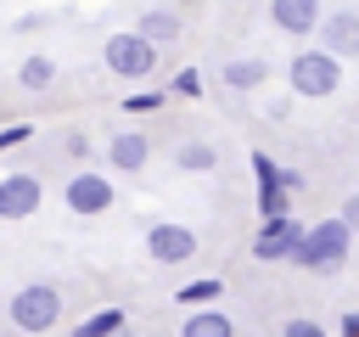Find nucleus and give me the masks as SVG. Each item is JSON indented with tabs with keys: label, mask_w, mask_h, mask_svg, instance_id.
Here are the masks:
<instances>
[{
	"label": "nucleus",
	"mask_w": 359,
	"mask_h": 337,
	"mask_svg": "<svg viewBox=\"0 0 359 337\" xmlns=\"http://www.w3.org/2000/svg\"><path fill=\"white\" fill-rule=\"evenodd\" d=\"M348 253H353V230L342 225V213H331V219H314V225L303 230L292 264L309 270V275H337V270L348 264Z\"/></svg>",
	"instance_id": "nucleus-1"
},
{
	"label": "nucleus",
	"mask_w": 359,
	"mask_h": 337,
	"mask_svg": "<svg viewBox=\"0 0 359 337\" xmlns=\"http://www.w3.org/2000/svg\"><path fill=\"white\" fill-rule=\"evenodd\" d=\"M292 213V191L286 185H258V219H286Z\"/></svg>",
	"instance_id": "nucleus-18"
},
{
	"label": "nucleus",
	"mask_w": 359,
	"mask_h": 337,
	"mask_svg": "<svg viewBox=\"0 0 359 337\" xmlns=\"http://www.w3.org/2000/svg\"><path fill=\"white\" fill-rule=\"evenodd\" d=\"M286 84H292V95H303V101H325V95H337V90H342V56H331V51L309 45V51H297V56H292Z\"/></svg>",
	"instance_id": "nucleus-2"
},
{
	"label": "nucleus",
	"mask_w": 359,
	"mask_h": 337,
	"mask_svg": "<svg viewBox=\"0 0 359 337\" xmlns=\"http://www.w3.org/2000/svg\"><path fill=\"white\" fill-rule=\"evenodd\" d=\"M151 45H174L180 34H185V22H180V11H140V22H135Z\"/></svg>",
	"instance_id": "nucleus-15"
},
{
	"label": "nucleus",
	"mask_w": 359,
	"mask_h": 337,
	"mask_svg": "<svg viewBox=\"0 0 359 337\" xmlns=\"http://www.w3.org/2000/svg\"><path fill=\"white\" fill-rule=\"evenodd\" d=\"M320 0H269V22H275V34H286V39H309V34H320Z\"/></svg>",
	"instance_id": "nucleus-9"
},
{
	"label": "nucleus",
	"mask_w": 359,
	"mask_h": 337,
	"mask_svg": "<svg viewBox=\"0 0 359 337\" xmlns=\"http://www.w3.org/2000/svg\"><path fill=\"white\" fill-rule=\"evenodd\" d=\"M39 202H45V185H39V174L34 168H11V174H0V219H34L39 213Z\"/></svg>",
	"instance_id": "nucleus-8"
},
{
	"label": "nucleus",
	"mask_w": 359,
	"mask_h": 337,
	"mask_svg": "<svg viewBox=\"0 0 359 337\" xmlns=\"http://www.w3.org/2000/svg\"><path fill=\"white\" fill-rule=\"evenodd\" d=\"M180 337H236V320L224 309H191L185 326H180Z\"/></svg>",
	"instance_id": "nucleus-12"
},
{
	"label": "nucleus",
	"mask_w": 359,
	"mask_h": 337,
	"mask_svg": "<svg viewBox=\"0 0 359 337\" xmlns=\"http://www.w3.org/2000/svg\"><path fill=\"white\" fill-rule=\"evenodd\" d=\"M337 213H342V225L359 236V191H353V197H342V208H337Z\"/></svg>",
	"instance_id": "nucleus-25"
},
{
	"label": "nucleus",
	"mask_w": 359,
	"mask_h": 337,
	"mask_svg": "<svg viewBox=\"0 0 359 337\" xmlns=\"http://www.w3.org/2000/svg\"><path fill=\"white\" fill-rule=\"evenodd\" d=\"M157 51H163V45H151L140 28H129V34H107L101 62H107L112 79H151V73H157Z\"/></svg>",
	"instance_id": "nucleus-4"
},
{
	"label": "nucleus",
	"mask_w": 359,
	"mask_h": 337,
	"mask_svg": "<svg viewBox=\"0 0 359 337\" xmlns=\"http://www.w3.org/2000/svg\"><path fill=\"white\" fill-rule=\"evenodd\" d=\"M280 337H331L320 320H309V315H292L286 326H280Z\"/></svg>",
	"instance_id": "nucleus-23"
},
{
	"label": "nucleus",
	"mask_w": 359,
	"mask_h": 337,
	"mask_svg": "<svg viewBox=\"0 0 359 337\" xmlns=\"http://www.w3.org/2000/svg\"><path fill=\"white\" fill-rule=\"evenodd\" d=\"M22 140H34V124H6V129H0V152H11V146H22Z\"/></svg>",
	"instance_id": "nucleus-24"
},
{
	"label": "nucleus",
	"mask_w": 359,
	"mask_h": 337,
	"mask_svg": "<svg viewBox=\"0 0 359 337\" xmlns=\"http://www.w3.org/2000/svg\"><path fill=\"white\" fill-rule=\"evenodd\" d=\"M303 230H309V225H303L297 213H286V219H258V230H252V258H258V264H292Z\"/></svg>",
	"instance_id": "nucleus-6"
},
{
	"label": "nucleus",
	"mask_w": 359,
	"mask_h": 337,
	"mask_svg": "<svg viewBox=\"0 0 359 337\" xmlns=\"http://www.w3.org/2000/svg\"><path fill=\"white\" fill-rule=\"evenodd\" d=\"M6 320H11L22 337L50 331V326L62 320V286H50V281H28V286H17V298L6 303Z\"/></svg>",
	"instance_id": "nucleus-3"
},
{
	"label": "nucleus",
	"mask_w": 359,
	"mask_h": 337,
	"mask_svg": "<svg viewBox=\"0 0 359 337\" xmlns=\"http://www.w3.org/2000/svg\"><path fill=\"white\" fill-rule=\"evenodd\" d=\"M219 292H224V281H219V275H202V281L180 286V303H196V309H208V303H219Z\"/></svg>",
	"instance_id": "nucleus-20"
},
{
	"label": "nucleus",
	"mask_w": 359,
	"mask_h": 337,
	"mask_svg": "<svg viewBox=\"0 0 359 337\" xmlns=\"http://www.w3.org/2000/svg\"><path fill=\"white\" fill-rule=\"evenodd\" d=\"M168 95H185V101L202 95V73H196V67H180V73L168 79Z\"/></svg>",
	"instance_id": "nucleus-22"
},
{
	"label": "nucleus",
	"mask_w": 359,
	"mask_h": 337,
	"mask_svg": "<svg viewBox=\"0 0 359 337\" xmlns=\"http://www.w3.org/2000/svg\"><path fill=\"white\" fill-rule=\"evenodd\" d=\"M146 253H151V264L180 270V264L196 258V230H191V225H174V219H157V225L146 230Z\"/></svg>",
	"instance_id": "nucleus-7"
},
{
	"label": "nucleus",
	"mask_w": 359,
	"mask_h": 337,
	"mask_svg": "<svg viewBox=\"0 0 359 337\" xmlns=\"http://www.w3.org/2000/svg\"><path fill=\"white\" fill-rule=\"evenodd\" d=\"M337 331H342V337H359V309H348V315H342V326H337Z\"/></svg>",
	"instance_id": "nucleus-27"
},
{
	"label": "nucleus",
	"mask_w": 359,
	"mask_h": 337,
	"mask_svg": "<svg viewBox=\"0 0 359 337\" xmlns=\"http://www.w3.org/2000/svg\"><path fill=\"white\" fill-rule=\"evenodd\" d=\"M168 101V90H135V95H123V112L129 118H146V112H157Z\"/></svg>",
	"instance_id": "nucleus-21"
},
{
	"label": "nucleus",
	"mask_w": 359,
	"mask_h": 337,
	"mask_svg": "<svg viewBox=\"0 0 359 337\" xmlns=\"http://www.w3.org/2000/svg\"><path fill=\"white\" fill-rule=\"evenodd\" d=\"M112 174H101V168H73L67 174V185H62V202H67V213H79V219H95V213H112Z\"/></svg>",
	"instance_id": "nucleus-5"
},
{
	"label": "nucleus",
	"mask_w": 359,
	"mask_h": 337,
	"mask_svg": "<svg viewBox=\"0 0 359 337\" xmlns=\"http://www.w3.org/2000/svg\"><path fill=\"white\" fill-rule=\"evenodd\" d=\"M17 84H22L28 95H45V90L56 84V62H50L45 51H34V56H22V67H17Z\"/></svg>",
	"instance_id": "nucleus-13"
},
{
	"label": "nucleus",
	"mask_w": 359,
	"mask_h": 337,
	"mask_svg": "<svg viewBox=\"0 0 359 337\" xmlns=\"http://www.w3.org/2000/svg\"><path fill=\"white\" fill-rule=\"evenodd\" d=\"M269 79V62L264 56H236V62H224V84L230 90H258Z\"/></svg>",
	"instance_id": "nucleus-16"
},
{
	"label": "nucleus",
	"mask_w": 359,
	"mask_h": 337,
	"mask_svg": "<svg viewBox=\"0 0 359 337\" xmlns=\"http://www.w3.org/2000/svg\"><path fill=\"white\" fill-rule=\"evenodd\" d=\"M0 315H6V309H0Z\"/></svg>",
	"instance_id": "nucleus-28"
},
{
	"label": "nucleus",
	"mask_w": 359,
	"mask_h": 337,
	"mask_svg": "<svg viewBox=\"0 0 359 337\" xmlns=\"http://www.w3.org/2000/svg\"><path fill=\"white\" fill-rule=\"evenodd\" d=\"M151 163V140L140 135V129H118L112 140H107V168L112 174H140Z\"/></svg>",
	"instance_id": "nucleus-11"
},
{
	"label": "nucleus",
	"mask_w": 359,
	"mask_h": 337,
	"mask_svg": "<svg viewBox=\"0 0 359 337\" xmlns=\"http://www.w3.org/2000/svg\"><path fill=\"white\" fill-rule=\"evenodd\" d=\"M62 146H67V157H84V152H90V140H84V135H67Z\"/></svg>",
	"instance_id": "nucleus-26"
},
{
	"label": "nucleus",
	"mask_w": 359,
	"mask_h": 337,
	"mask_svg": "<svg viewBox=\"0 0 359 337\" xmlns=\"http://www.w3.org/2000/svg\"><path fill=\"white\" fill-rule=\"evenodd\" d=\"M213 163H219V152H213L208 140H185V146L174 152V168H180V174H208Z\"/></svg>",
	"instance_id": "nucleus-17"
},
{
	"label": "nucleus",
	"mask_w": 359,
	"mask_h": 337,
	"mask_svg": "<svg viewBox=\"0 0 359 337\" xmlns=\"http://www.w3.org/2000/svg\"><path fill=\"white\" fill-rule=\"evenodd\" d=\"M252 180H258V185H286V191H292V168H280L269 152H252Z\"/></svg>",
	"instance_id": "nucleus-19"
},
{
	"label": "nucleus",
	"mask_w": 359,
	"mask_h": 337,
	"mask_svg": "<svg viewBox=\"0 0 359 337\" xmlns=\"http://www.w3.org/2000/svg\"><path fill=\"white\" fill-rule=\"evenodd\" d=\"M118 331H129V315H123L118 303H107V309L84 315V320L73 326V337H118Z\"/></svg>",
	"instance_id": "nucleus-14"
},
{
	"label": "nucleus",
	"mask_w": 359,
	"mask_h": 337,
	"mask_svg": "<svg viewBox=\"0 0 359 337\" xmlns=\"http://www.w3.org/2000/svg\"><path fill=\"white\" fill-rule=\"evenodd\" d=\"M314 39H320V51H331V56L353 62V56H359V11H325Z\"/></svg>",
	"instance_id": "nucleus-10"
}]
</instances>
